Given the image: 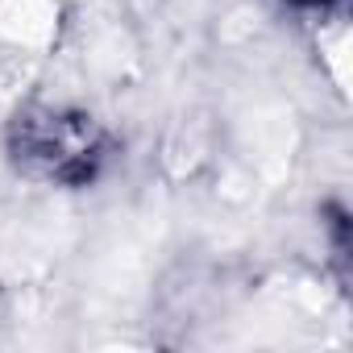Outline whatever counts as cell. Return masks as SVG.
<instances>
[{
  "mask_svg": "<svg viewBox=\"0 0 353 353\" xmlns=\"http://www.w3.org/2000/svg\"><path fill=\"white\" fill-rule=\"evenodd\" d=\"M13 150L46 179L88 183L104 162V133L83 112H30L26 121H17Z\"/></svg>",
  "mask_w": 353,
  "mask_h": 353,
  "instance_id": "1",
  "label": "cell"
},
{
  "mask_svg": "<svg viewBox=\"0 0 353 353\" xmlns=\"http://www.w3.org/2000/svg\"><path fill=\"white\" fill-rule=\"evenodd\" d=\"M299 5H328V0H299Z\"/></svg>",
  "mask_w": 353,
  "mask_h": 353,
  "instance_id": "2",
  "label": "cell"
}]
</instances>
